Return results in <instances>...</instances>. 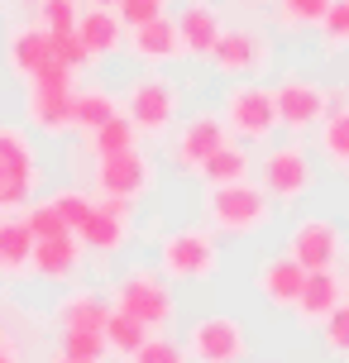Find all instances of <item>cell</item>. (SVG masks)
<instances>
[{"instance_id": "cell-1", "label": "cell", "mask_w": 349, "mask_h": 363, "mask_svg": "<svg viewBox=\"0 0 349 363\" xmlns=\"http://www.w3.org/2000/svg\"><path fill=\"white\" fill-rule=\"evenodd\" d=\"M206 220L216 235H230V239H254L268 230L273 220V201L263 196L258 182H235V186H211L201 201Z\"/></svg>"}, {"instance_id": "cell-2", "label": "cell", "mask_w": 349, "mask_h": 363, "mask_svg": "<svg viewBox=\"0 0 349 363\" xmlns=\"http://www.w3.org/2000/svg\"><path fill=\"white\" fill-rule=\"evenodd\" d=\"M158 272L167 282H206L221 272V244L211 230L201 225H187L172 235L158 239Z\"/></svg>"}, {"instance_id": "cell-3", "label": "cell", "mask_w": 349, "mask_h": 363, "mask_svg": "<svg viewBox=\"0 0 349 363\" xmlns=\"http://www.w3.org/2000/svg\"><path fill=\"white\" fill-rule=\"evenodd\" d=\"M111 306L134 315L144 330L153 325H172L177 315V296H172V282H167L158 268H129L111 291Z\"/></svg>"}, {"instance_id": "cell-4", "label": "cell", "mask_w": 349, "mask_h": 363, "mask_svg": "<svg viewBox=\"0 0 349 363\" xmlns=\"http://www.w3.org/2000/svg\"><path fill=\"white\" fill-rule=\"evenodd\" d=\"M311 182H316V167L301 144H277L258 158V186L273 206H297L311 191Z\"/></svg>"}, {"instance_id": "cell-5", "label": "cell", "mask_w": 349, "mask_h": 363, "mask_svg": "<svg viewBox=\"0 0 349 363\" xmlns=\"http://www.w3.org/2000/svg\"><path fill=\"white\" fill-rule=\"evenodd\" d=\"M225 129L244 139V144H263V139H273L277 129V110H273V86H258V82H235V86L225 91Z\"/></svg>"}, {"instance_id": "cell-6", "label": "cell", "mask_w": 349, "mask_h": 363, "mask_svg": "<svg viewBox=\"0 0 349 363\" xmlns=\"http://www.w3.org/2000/svg\"><path fill=\"white\" fill-rule=\"evenodd\" d=\"M38 186V153L29 134L15 125H0V211L29 206Z\"/></svg>"}, {"instance_id": "cell-7", "label": "cell", "mask_w": 349, "mask_h": 363, "mask_svg": "<svg viewBox=\"0 0 349 363\" xmlns=\"http://www.w3.org/2000/svg\"><path fill=\"white\" fill-rule=\"evenodd\" d=\"M177 110H182L177 82H167V77H139V82H129L125 110H120V115H125L139 134H163V129L177 125Z\"/></svg>"}, {"instance_id": "cell-8", "label": "cell", "mask_w": 349, "mask_h": 363, "mask_svg": "<svg viewBox=\"0 0 349 363\" xmlns=\"http://www.w3.org/2000/svg\"><path fill=\"white\" fill-rule=\"evenodd\" d=\"M187 359L192 363H244L249 354V325L235 315H201L187 325Z\"/></svg>"}, {"instance_id": "cell-9", "label": "cell", "mask_w": 349, "mask_h": 363, "mask_svg": "<svg viewBox=\"0 0 349 363\" xmlns=\"http://www.w3.org/2000/svg\"><path fill=\"white\" fill-rule=\"evenodd\" d=\"M340 254H345V235H340V225L331 216L297 220L292 235H287V258L301 272H335Z\"/></svg>"}, {"instance_id": "cell-10", "label": "cell", "mask_w": 349, "mask_h": 363, "mask_svg": "<svg viewBox=\"0 0 349 363\" xmlns=\"http://www.w3.org/2000/svg\"><path fill=\"white\" fill-rule=\"evenodd\" d=\"M268 57H273L268 34H258L254 24H235V29H225V34L216 38V48H211V67H216L221 77L249 82L254 72L268 67Z\"/></svg>"}, {"instance_id": "cell-11", "label": "cell", "mask_w": 349, "mask_h": 363, "mask_svg": "<svg viewBox=\"0 0 349 363\" xmlns=\"http://www.w3.org/2000/svg\"><path fill=\"white\" fill-rule=\"evenodd\" d=\"M331 91L321 86V82H306V77H282L273 86V110H277V125L292 129V134H306L326 120V110H331Z\"/></svg>"}, {"instance_id": "cell-12", "label": "cell", "mask_w": 349, "mask_h": 363, "mask_svg": "<svg viewBox=\"0 0 349 363\" xmlns=\"http://www.w3.org/2000/svg\"><path fill=\"white\" fill-rule=\"evenodd\" d=\"M230 144V129H225L221 115H192L182 129H177V139H172V167L187 172V177H201L206 158L216 153V148Z\"/></svg>"}, {"instance_id": "cell-13", "label": "cell", "mask_w": 349, "mask_h": 363, "mask_svg": "<svg viewBox=\"0 0 349 363\" xmlns=\"http://www.w3.org/2000/svg\"><path fill=\"white\" fill-rule=\"evenodd\" d=\"M153 182V163H148L139 148L129 153H111V158H96V191L101 196H120V201H139Z\"/></svg>"}, {"instance_id": "cell-14", "label": "cell", "mask_w": 349, "mask_h": 363, "mask_svg": "<svg viewBox=\"0 0 349 363\" xmlns=\"http://www.w3.org/2000/svg\"><path fill=\"white\" fill-rule=\"evenodd\" d=\"M172 24H177V38H182V53H192V57H211L216 38L225 34L221 10H216L211 0H187L182 15L172 19Z\"/></svg>"}, {"instance_id": "cell-15", "label": "cell", "mask_w": 349, "mask_h": 363, "mask_svg": "<svg viewBox=\"0 0 349 363\" xmlns=\"http://www.w3.org/2000/svg\"><path fill=\"white\" fill-rule=\"evenodd\" d=\"M301 282H306V272L297 268L287 254L263 258V263H258V272H254L258 296H263L268 306H277V311H292V306H297V296H301Z\"/></svg>"}, {"instance_id": "cell-16", "label": "cell", "mask_w": 349, "mask_h": 363, "mask_svg": "<svg viewBox=\"0 0 349 363\" xmlns=\"http://www.w3.org/2000/svg\"><path fill=\"white\" fill-rule=\"evenodd\" d=\"M129 53L139 57V62H148V67L172 62V57L182 53L177 24H172L167 15H158V19H148V24H139V29H129Z\"/></svg>"}, {"instance_id": "cell-17", "label": "cell", "mask_w": 349, "mask_h": 363, "mask_svg": "<svg viewBox=\"0 0 349 363\" xmlns=\"http://www.w3.org/2000/svg\"><path fill=\"white\" fill-rule=\"evenodd\" d=\"M345 301V291H340V277L335 272H306V282H301V296H297V320L306 330L326 325V315Z\"/></svg>"}, {"instance_id": "cell-18", "label": "cell", "mask_w": 349, "mask_h": 363, "mask_svg": "<svg viewBox=\"0 0 349 363\" xmlns=\"http://www.w3.org/2000/svg\"><path fill=\"white\" fill-rule=\"evenodd\" d=\"M77 38H82V48L96 57H111L120 43H125V24L115 10H101V5H87L82 15H77Z\"/></svg>"}, {"instance_id": "cell-19", "label": "cell", "mask_w": 349, "mask_h": 363, "mask_svg": "<svg viewBox=\"0 0 349 363\" xmlns=\"http://www.w3.org/2000/svg\"><path fill=\"white\" fill-rule=\"evenodd\" d=\"M48 29H38V24H19V29H10V38H5V67L15 77H29L48 62Z\"/></svg>"}, {"instance_id": "cell-20", "label": "cell", "mask_w": 349, "mask_h": 363, "mask_svg": "<svg viewBox=\"0 0 349 363\" xmlns=\"http://www.w3.org/2000/svg\"><path fill=\"white\" fill-rule=\"evenodd\" d=\"M24 115L38 134H62L72 129V91H48V86H29Z\"/></svg>"}, {"instance_id": "cell-21", "label": "cell", "mask_w": 349, "mask_h": 363, "mask_svg": "<svg viewBox=\"0 0 349 363\" xmlns=\"http://www.w3.org/2000/svg\"><path fill=\"white\" fill-rule=\"evenodd\" d=\"M29 268H34L43 282H72L77 268H82V244H77L72 235L43 239V244H34V263H29Z\"/></svg>"}, {"instance_id": "cell-22", "label": "cell", "mask_w": 349, "mask_h": 363, "mask_svg": "<svg viewBox=\"0 0 349 363\" xmlns=\"http://www.w3.org/2000/svg\"><path fill=\"white\" fill-rule=\"evenodd\" d=\"M77 244H87V249H96V254H120L129 244V225H120V220H111L101 206L92 201V211L82 216V225L72 230Z\"/></svg>"}, {"instance_id": "cell-23", "label": "cell", "mask_w": 349, "mask_h": 363, "mask_svg": "<svg viewBox=\"0 0 349 363\" xmlns=\"http://www.w3.org/2000/svg\"><path fill=\"white\" fill-rule=\"evenodd\" d=\"M106 315H111V296H101V291H72L57 306V325L62 330H106Z\"/></svg>"}, {"instance_id": "cell-24", "label": "cell", "mask_w": 349, "mask_h": 363, "mask_svg": "<svg viewBox=\"0 0 349 363\" xmlns=\"http://www.w3.org/2000/svg\"><path fill=\"white\" fill-rule=\"evenodd\" d=\"M34 263V235L24 220H0V277H19Z\"/></svg>"}, {"instance_id": "cell-25", "label": "cell", "mask_w": 349, "mask_h": 363, "mask_svg": "<svg viewBox=\"0 0 349 363\" xmlns=\"http://www.w3.org/2000/svg\"><path fill=\"white\" fill-rule=\"evenodd\" d=\"M120 115V101L111 91L101 86H87V91H72V129L77 134H96V129Z\"/></svg>"}, {"instance_id": "cell-26", "label": "cell", "mask_w": 349, "mask_h": 363, "mask_svg": "<svg viewBox=\"0 0 349 363\" xmlns=\"http://www.w3.org/2000/svg\"><path fill=\"white\" fill-rule=\"evenodd\" d=\"M249 172H254V158H249V148L225 144V148H216V153L206 158L201 182H206V186H235V182H249Z\"/></svg>"}, {"instance_id": "cell-27", "label": "cell", "mask_w": 349, "mask_h": 363, "mask_svg": "<svg viewBox=\"0 0 349 363\" xmlns=\"http://www.w3.org/2000/svg\"><path fill=\"white\" fill-rule=\"evenodd\" d=\"M316 134H321V158L349 172V106H331L326 120L316 125Z\"/></svg>"}, {"instance_id": "cell-28", "label": "cell", "mask_w": 349, "mask_h": 363, "mask_svg": "<svg viewBox=\"0 0 349 363\" xmlns=\"http://www.w3.org/2000/svg\"><path fill=\"white\" fill-rule=\"evenodd\" d=\"M106 349L111 354H120V359H134L139 349H144V340H148V330L134 320V315H125V311H115L111 306V315H106Z\"/></svg>"}, {"instance_id": "cell-29", "label": "cell", "mask_w": 349, "mask_h": 363, "mask_svg": "<svg viewBox=\"0 0 349 363\" xmlns=\"http://www.w3.org/2000/svg\"><path fill=\"white\" fill-rule=\"evenodd\" d=\"M129 148H139V129L129 125L125 115L106 120V125L92 134V158H111V153H129Z\"/></svg>"}, {"instance_id": "cell-30", "label": "cell", "mask_w": 349, "mask_h": 363, "mask_svg": "<svg viewBox=\"0 0 349 363\" xmlns=\"http://www.w3.org/2000/svg\"><path fill=\"white\" fill-rule=\"evenodd\" d=\"M57 349H62L67 359H87V363H101L111 354L101 330H62V335H57Z\"/></svg>"}, {"instance_id": "cell-31", "label": "cell", "mask_w": 349, "mask_h": 363, "mask_svg": "<svg viewBox=\"0 0 349 363\" xmlns=\"http://www.w3.org/2000/svg\"><path fill=\"white\" fill-rule=\"evenodd\" d=\"M335 0H277V19L287 29H321V19Z\"/></svg>"}, {"instance_id": "cell-32", "label": "cell", "mask_w": 349, "mask_h": 363, "mask_svg": "<svg viewBox=\"0 0 349 363\" xmlns=\"http://www.w3.org/2000/svg\"><path fill=\"white\" fill-rule=\"evenodd\" d=\"M24 225H29V235H34V244H43V239H62V235H72L67 225H62V216H57V206L53 201H34L29 211H24Z\"/></svg>"}, {"instance_id": "cell-33", "label": "cell", "mask_w": 349, "mask_h": 363, "mask_svg": "<svg viewBox=\"0 0 349 363\" xmlns=\"http://www.w3.org/2000/svg\"><path fill=\"white\" fill-rule=\"evenodd\" d=\"M77 15H82V5L77 0H38V29H48V34H72L77 29Z\"/></svg>"}, {"instance_id": "cell-34", "label": "cell", "mask_w": 349, "mask_h": 363, "mask_svg": "<svg viewBox=\"0 0 349 363\" xmlns=\"http://www.w3.org/2000/svg\"><path fill=\"white\" fill-rule=\"evenodd\" d=\"M321 43L326 53H349V0H335L321 19Z\"/></svg>"}, {"instance_id": "cell-35", "label": "cell", "mask_w": 349, "mask_h": 363, "mask_svg": "<svg viewBox=\"0 0 349 363\" xmlns=\"http://www.w3.org/2000/svg\"><path fill=\"white\" fill-rule=\"evenodd\" d=\"M48 53H53V62H62V67H72V72H82L87 62H92V53L82 48V38L72 34H48Z\"/></svg>"}, {"instance_id": "cell-36", "label": "cell", "mask_w": 349, "mask_h": 363, "mask_svg": "<svg viewBox=\"0 0 349 363\" xmlns=\"http://www.w3.org/2000/svg\"><path fill=\"white\" fill-rule=\"evenodd\" d=\"M326 349H331L335 359H349V301H340V306L326 315Z\"/></svg>"}, {"instance_id": "cell-37", "label": "cell", "mask_w": 349, "mask_h": 363, "mask_svg": "<svg viewBox=\"0 0 349 363\" xmlns=\"http://www.w3.org/2000/svg\"><path fill=\"white\" fill-rule=\"evenodd\" d=\"M163 10H167V0H120V5H115V15H120L125 29H139L148 19H158Z\"/></svg>"}, {"instance_id": "cell-38", "label": "cell", "mask_w": 349, "mask_h": 363, "mask_svg": "<svg viewBox=\"0 0 349 363\" xmlns=\"http://www.w3.org/2000/svg\"><path fill=\"white\" fill-rule=\"evenodd\" d=\"M129 363H187V349L177 345V340H153V335H148L144 349H139Z\"/></svg>"}, {"instance_id": "cell-39", "label": "cell", "mask_w": 349, "mask_h": 363, "mask_svg": "<svg viewBox=\"0 0 349 363\" xmlns=\"http://www.w3.org/2000/svg\"><path fill=\"white\" fill-rule=\"evenodd\" d=\"M53 206H57V216H62V225H67V230H77V225H82V216L92 211V196H87V191H57Z\"/></svg>"}, {"instance_id": "cell-40", "label": "cell", "mask_w": 349, "mask_h": 363, "mask_svg": "<svg viewBox=\"0 0 349 363\" xmlns=\"http://www.w3.org/2000/svg\"><path fill=\"white\" fill-rule=\"evenodd\" d=\"M72 67H62V62H53V57H48V62H43V67H38L34 77H29V86H48V91H72Z\"/></svg>"}, {"instance_id": "cell-41", "label": "cell", "mask_w": 349, "mask_h": 363, "mask_svg": "<svg viewBox=\"0 0 349 363\" xmlns=\"http://www.w3.org/2000/svg\"><path fill=\"white\" fill-rule=\"evenodd\" d=\"M96 206H101V211H106L111 220H120V225H129V220H134V201H120V196H101Z\"/></svg>"}, {"instance_id": "cell-42", "label": "cell", "mask_w": 349, "mask_h": 363, "mask_svg": "<svg viewBox=\"0 0 349 363\" xmlns=\"http://www.w3.org/2000/svg\"><path fill=\"white\" fill-rule=\"evenodd\" d=\"M0 363H24V359H19L15 345H0Z\"/></svg>"}, {"instance_id": "cell-43", "label": "cell", "mask_w": 349, "mask_h": 363, "mask_svg": "<svg viewBox=\"0 0 349 363\" xmlns=\"http://www.w3.org/2000/svg\"><path fill=\"white\" fill-rule=\"evenodd\" d=\"M92 5H101V10H115V5H120V0H92Z\"/></svg>"}, {"instance_id": "cell-44", "label": "cell", "mask_w": 349, "mask_h": 363, "mask_svg": "<svg viewBox=\"0 0 349 363\" xmlns=\"http://www.w3.org/2000/svg\"><path fill=\"white\" fill-rule=\"evenodd\" d=\"M53 363H87V359H67V354H57V359Z\"/></svg>"}, {"instance_id": "cell-45", "label": "cell", "mask_w": 349, "mask_h": 363, "mask_svg": "<svg viewBox=\"0 0 349 363\" xmlns=\"http://www.w3.org/2000/svg\"><path fill=\"white\" fill-rule=\"evenodd\" d=\"M340 291H345V296H349V272H345V282H340Z\"/></svg>"}, {"instance_id": "cell-46", "label": "cell", "mask_w": 349, "mask_h": 363, "mask_svg": "<svg viewBox=\"0 0 349 363\" xmlns=\"http://www.w3.org/2000/svg\"><path fill=\"white\" fill-rule=\"evenodd\" d=\"M345 86H349V72H345Z\"/></svg>"}]
</instances>
